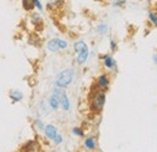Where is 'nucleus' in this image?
<instances>
[{"mask_svg":"<svg viewBox=\"0 0 157 152\" xmlns=\"http://www.w3.org/2000/svg\"><path fill=\"white\" fill-rule=\"evenodd\" d=\"M88 101H90V110L94 114H100L106 103V92L97 88V91H93L91 93Z\"/></svg>","mask_w":157,"mask_h":152,"instance_id":"nucleus-1","label":"nucleus"},{"mask_svg":"<svg viewBox=\"0 0 157 152\" xmlns=\"http://www.w3.org/2000/svg\"><path fill=\"white\" fill-rule=\"evenodd\" d=\"M74 76H75V71L73 68H65L63 70H60L58 75L56 76L55 80V87H59V88H68L73 81H74Z\"/></svg>","mask_w":157,"mask_h":152,"instance_id":"nucleus-2","label":"nucleus"},{"mask_svg":"<svg viewBox=\"0 0 157 152\" xmlns=\"http://www.w3.org/2000/svg\"><path fill=\"white\" fill-rule=\"evenodd\" d=\"M69 47V42L62 38H52L46 44V48L51 53H57L59 51H65Z\"/></svg>","mask_w":157,"mask_h":152,"instance_id":"nucleus-3","label":"nucleus"},{"mask_svg":"<svg viewBox=\"0 0 157 152\" xmlns=\"http://www.w3.org/2000/svg\"><path fill=\"white\" fill-rule=\"evenodd\" d=\"M100 60H101V64L105 69L113 71V73H117V62L116 59L113 57L110 53H104V55H100Z\"/></svg>","mask_w":157,"mask_h":152,"instance_id":"nucleus-4","label":"nucleus"},{"mask_svg":"<svg viewBox=\"0 0 157 152\" xmlns=\"http://www.w3.org/2000/svg\"><path fill=\"white\" fill-rule=\"evenodd\" d=\"M60 91H62V88L55 87L52 93L50 94L48 99H47V105L52 111H58L60 109L59 108V93H60Z\"/></svg>","mask_w":157,"mask_h":152,"instance_id":"nucleus-5","label":"nucleus"},{"mask_svg":"<svg viewBox=\"0 0 157 152\" xmlns=\"http://www.w3.org/2000/svg\"><path fill=\"white\" fill-rule=\"evenodd\" d=\"M110 83H111V77L109 76V74H106V73L100 74L96 78V87L98 89H101V91H105L106 92L110 88Z\"/></svg>","mask_w":157,"mask_h":152,"instance_id":"nucleus-6","label":"nucleus"},{"mask_svg":"<svg viewBox=\"0 0 157 152\" xmlns=\"http://www.w3.org/2000/svg\"><path fill=\"white\" fill-rule=\"evenodd\" d=\"M59 108L64 111V112H69L71 109V103L70 99L67 94V92L64 91V88H62L60 93H59Z\"/></svg>","mask_w":157,"mask_h":152,"instance_id":"nucleus-7","label":"nucleus"},{"mask_svg":"<svg viewBox=\"0 0 157 152\" xmlns=\"http://www.w3.org/2000/svg\"><path fill=\"white\" fill-rule=\"evenodd\" d=\"M83 149L86 151H96L98 149V139L94 135L83 138Z\"/></svg>","mask_w":157,"mask_h":152,"instance_id":"nucleus-8","label":"nucleus"},{"mask_svg":"<svg viewBox=\"0 0 157 152\" xmlns=\"http://www.w3.org/2000/svg\"><path fill=\"white\" fill-rule=\"evenodd\" d=\"M88 58H90V47H87V48L82 50L81 52L76 53L75 55V62H76L78 65L82 66V65H85L87 63Z\"/></svg>","mask_w":157,"mask_h":152,"instance_id":"nucleus-9","label":"nucleus"},{"mask_svg":"<svg viewBox=\"0 0 157 152\" xmlns=\"http://www.w3.org/2000/svg\"><path fill=\"white\" fill-rule=\"evenodd\" d=\"M22 151H25V152H34V151H39L40 150V145L38 142V140L35 139H32V140H28L25 144H23Z\"/></svg>","mask_w":157,"mask_h":152,"instance_id":"nucleus-10","label":"nucleus"},{"mask_svg":"<svg viewBox=\"0 0 157 152\" xmlns=\"http://www.w3.org/2000/svg\"><path fill=\"white\" fill-rule=\"evenodd\" d=\"M58 128L55 126V124H52V123H50V124H46L45 126V129H44V134H45V136L48 139V140H53L55 139V136L58 134Z\"/></svg>","mask_w":157,"mask_h":152,"instance_id":"nucleus-11","label":"nucleus"},{"mask_svg":"<svg viewBox=\"0 0 157 152\" xmlns=\"http://www.w3.org/2000/svg\"><path fill=\"white\" fill-rule=\"evenodd\" d=\"M23 97H24V94H23V92L21 89H11L9 92V98H10L12 104L21 103L23 100Z\"/></svg>","mask_w":157,"mask_h":152,"instance_id":"nucleus-12","label":"nucleus"},{"mask_svg":"<svg viewBox=\"0 0 157 152\" xmlns=\"http://www.w3.org/2000/svg\"><path fill=\"white\" fill-rule=\"evenodd\" d=\"M29 21H30V23H32L34 27H40V25H42V17H41V15H40L39 12L32 11Z\"/></svg>","mask_w":157,"mask_h":152,"instance_id":"nucleus-13","label":"nucleus"},{"mask_svg":"<svg viewBox=\"0 0 157 152\" xmlns=\"http://www.w3.org/2000/svg\"><path fill=\"white\" fill-rule=\"evenodd\" d=\"M109 24L106 22H99L98 24L96 25V33L98 35H105L109 32Z\"/></svg>","mask_w":157,"mask_h":152,"instance_id":"nucleus-14","label":"nucleus"},{"mask_svg":"<svg viewBox=\"0 0 157 152\" xmlns=\"http://www.w3.org/2000/svg\"><path fill=\"white\" fill-rule=\"evenodd\" d=\"M87 47H88V45H87V42H86L85 40H76V41L74 42V45H73V50H74L75 55L78 53V52H81L82 50L87 48Z\"/></svg>","mask_w":157,"mask_h":152,"instance_id":"nucleus-15","label":"nucleus"},{"mask_svg":"<svg viewBox=\"0 0 157 152\" xmlns=\"http://www.w3.org/2000/svg\"><path fill=\"white\" fill-rule=\"evenodd\" d=\"M22 7L25 10V11H34L35 7H34V4H33V0H22Z\"/></svg>","mask_w":157,"mask_h":152,"instance_id":"nucleus-16","label":"nucleus"},{"mask_svg":"<svg viewBox=\"0 0 157 152\" xmlns=\"http://www.w3.org/2000/svg\"><path fill=\"white\" fill-rule=\"evenodd\" d=\"M147 19H149V22H150L155 28H157V12L156 11L150 10V11L147 12Z\"/></svg>","mask_w":157,"mask_h":152,"instance_id":"nucleus-17","label":"nucleus"},{"mask_svg":"<svg viewBox=\"0 0 157 152\" xmlns=\"http://www.w3.org/2000/svg\"><path fill=\"white\" fill-rule=\"evenodd\" d=\"M71 134L74 136H76V138H82V139L86 136L83 128H81V127H73L71 128Z\"/></svg>","mask_w":157,"mask_h":152,"instance_id":"nucleus-18","label":"nucleus"},{"mask_svg":"<svg viewBox=\"0 0 157 152\" xmlns=\"http://www.w3.org/2000/svg\"><path fill=\"white\" fill-rule=\"evenodd\" d=\"M45 123H44V121L40 118V117H36L35 120H34V127L39 131V132H44V129H45Z\"/></svg>","mask_w":157,"mask_h":152,"instance_id":"nucleus-19","label":"nucleus"},{"mask_svg":"<svg viewBox=\"0 0 157 152\" xmlns=\"http://www.w3.org/2000/svg\"><path fill=\"white\" fill-rule=\"evenodd\" d=\"M62 4H63L62 0H53V1H50V2L47 4V9H48V10H56L57 7L62 6Z\"/></svg>","mask_w":157,"mask_h":152,"instance_id":"nucleus-20","label":"nucleus"},{"mask_svg":"<svg viewBox=\"0 0 157 152\" xmlns=\"http://www.w3.org/2000/svg\"><path fill=\"white\" fill-rule=\"evenodd\" d=\"M109 48H110V52H116L117 51V42L115 39H110L109 41Z\"/></svg>","mask_w":157,"mask_h":152,"instance_id":"nucleus-21","label":"nucleus"},{"mask_svg":"<svg viewBox=\"0 0 157 152\" xmlns=\"http://www.w3.org/2000/svg\"><path fill=\"white\" fill-rule=\"evenodd\" d=\"M53 141V144L56 145V146H59V145H62L63 144V141H64V138H63V135L60 133H58L56 136H55V139L52 140Z\"/></svg>","mask_w":157,"mask_h":152,"instance_id":"nucleus-22","label":"nucleus"},{"mask_svg":"<svg viewBox=\"0 0 157 152\" xmlns=\"http://www.w3.org/2000/svg\"><path fill=\"white\" fill-rule=\"evenodd\" d=\"M33 4H34L35 10H38L39 12H41V11L44 10V5L41 4V1H40V0H33Z\"/></svg>","mask_w":157,"mask_h":152,"instance_id":"nucleus-23","label":"nucleus"},{"mask_svg":"<svg viewBox=\"0 0 157 152\" xmlns=\"http://www.w3.org/2000/svg\"><path fill=\"white\" fill-rule=\"evenodd\" d=\"M126 4V0H121V1H113V6L114 7H121Z\"/></svg>","mask_w":157,"mask_h":152,"instance_id":"nucleus-24","label":"nucleus"},{"mask_svg":"<svg viewBox=\"0 0 157 152\" xmlns=\"http://www.w3.org/2000/svg\"><path fill=\"white\" fill-rule=\"evenodd\" d=\"M152 60H154V63H155V64H157V51L152 55Z\"/></svg>","mask_w":157,"mask_h":152,"instance_id":"nucleus-25","label":"nucleus"},{"mask_svg":"<svg viewBox=\"0 0 157 152\" xmlns=\"http://www.w3.org/2000/svg\"><path fill=\"white\" fill-rule=\"evenodd\" d=\"M92 1H94V2H100V4H103L105 0H92Z\"/></svg>","mask_w":157,"mask_h":152,"instance_id":"nucleus-26","label":"nucleus"},{"mask_svg":"<svg viewBox=\"0 0 157 152\" xmlns=\"http://www.w3.org/2000/svg\"><path fill=\"white\" fill-rule=\"evenodd\" d=\"M113 1H121V0H113Z\"/></svg>","mask_w":157,"mask_h":152,"instance_id":"nucleus-27","label":"nucleus"},{"mask_svg":"<svg viewBox=\"0 0 157 152\" xmlns=\"http://www.w3.org/2000/svg\"><path fill=\"white\" fill-rule=\"evenodd\" d=\"M155 11H156V12H157V5H156V10H155Z\"/></svg>","mask_w":157,"mask_h":152,"instance_id":"nucleus-28","label":"nucleus"}]
</instances>
